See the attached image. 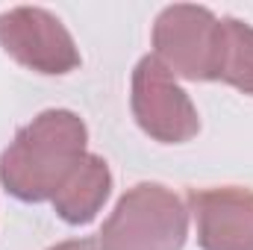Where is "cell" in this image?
Masks as SVG:
<instances>
[{
  "instance_id": "cell-1",
  "label": "cell",
  "mask_w": 253,
  "mask_h": 250,
  "mask_svg": "<svg viewBox=\"0 0 253 250\" xmlns=\"http://www.w3.org/2000/svg\"><path fill=\"white\" fill-rule=\"evenodd\" d=\"M85 144L88 129L77 112L44 109L27 126H21L12 144L3 150L0 183L24 203L53 200L71 171L88 153Z\"/></svg>"
},
{
  "instance_id": "cell-2",
  "label": "cell",
  "mask_w": 253,
  "mask_h": 250,
  "mask_svg": "<svg viewBox=\"0 0 253 250\" xmlns=\"http://www.w3.org/2000/svg\"><path fill=\"white\" fill-rule=\"evenodd\" d=\"M189 239V209L171 188L138 183L126 188L106 218L100 250H183Z\"/></svg>"
},
{
  "instance_id": "cell-3",
  "label": "cell",
  "mask_w": 253,
  "mask_h": 250,
  "mask_svg": "<svg viewBox=\"0 0 253 250\" xmlns=\"http://www.w3.org/2000/svg\"><path fill=\"white\" fill-rule=\"evenodd\" d=\"M221 18L194 3L165 6L153 24V56L183 80H215Z\"/></svg>"
},
{
  "instance_id": "cell-4",
  "label": "cell",
  "mask_w": 253,
  "mask_h": 250,
  "mask_svg": "<svg viewBox=\"0 0 253 250\" xmlns=\"http://www.w3.org/2000/svg\"><path fill=\"white\" fill-rule=\"evenodd\" d=\"M129 106L135 124L162 144H183L200 129V118L191 97L177 85L174 74L153 53L141 56L132 71Z\"/></svg>"
},
{
  "instance_id": "cell-5",
  "label": "cell",
  "mask_w": 253,
  "mask_h": 250,
  "mask_svg": "<svg viewBox=\"0 0 253 250\" xmlns=\"http://www.w3.org/2000/svg\"><path fill=\"white\" fill-rule=\"evenodd\" d=\"M0 47L18 65L44 77H62L80 68L74 36L42 6H15L0 12Z\"/></svg>"
},
{
  "instance_id": "cell-6",
  "label": "cell",
  "mask_w": 253,
  "mask_h": 250,
  "mask_svg": "<svg viewBox=\"0 0 253 250\" xmlns=\"http://www.w3.org/2000/svg\"><path fill=\"white\" fill-rule=\"evenodd\" d=\"M189 212L200 250H253V188H191Z\"/></svg>"
},
{
  "instance_id": "cell-7",
  "label": "cell",
  "mask_w": 253,
  "mask_h": 250,
  "mask_svg": "<svg viewBox=\"0 0 253 250\" xmlns=\"http://www.w3.org/2000/svg\"><path fill=\"white\" fill-rule=\"evenodd\" d=\"M109 191H112V171L106 159L97 153H85L83 162L62 183V188L53 194V209L65 224L80 227L97 218Z\"/></svg>"
},
{
  "instance_id": "cell-8",
  "label": "cell",
  "mask_w": 253,
  "mask_h": 250,
  "mask_svg": "<svg viewBox=\"0 0 253 250\" xmlns=\"http://www.w3.org/2000/svg\"><path fill=\"white\" fill-rule=\"evenodd\" d=\"M215 80L253 94V27L239 18H221V44Z\"/></svg>"
},
{
  "instance_id": "cell-9",
  "label": "cell",
  "mask_w": 253,
  "mask_h": 250,
  "mask_svg": "<svg viewBox=\"0 0 253 250\" xmlns=\"http://www.w3.org/2000/svg\"><path fill=\"white\" fill-rule=\"evenodd\" d=\"M47 250H100V245L94 239H68V242H59Z\"/></svg>"
}]
</instances>
